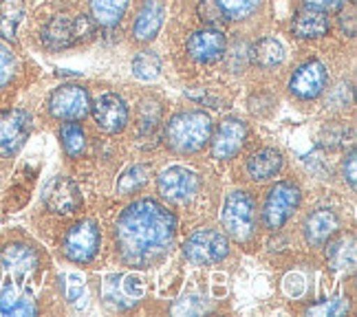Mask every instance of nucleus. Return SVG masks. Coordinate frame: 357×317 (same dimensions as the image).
<instances>
[{
  "label": "nucleus",
  "mask_w": 357,
  "mask_h": 317,
  "mask_svg": "<svg viewBox=\"0 0 357 317\" xmlns=\"http://www.w3.org/2000/svg\"><path fill=\"white\" fill-rule=\"evenodd\" d=\"M93 33L95 26L86 16H56L43 29V45L51 51H62L82 42V40H89Z\"/></svg>",
  "instance_id": "nucleus-6"
},
{
  "label": "nucleus",
  "mask_w": 357,
  "mask_h": 317,
  "mask_svg": "<svg viewBox=\"0 0 357 317\" xmlns=\"http://www.w3.org/2000/svg\"><path fill=\"white\" fill-rule=\"evenodd\" d=\"M300 205V187L280 181L267 192V199L263 205V223L267 229H280L287 220L291 218V214L298 210Z\"/></svg>",
  "instance_id": "nucleus-7"
},
{
  "label": "nucleus",
  "mask_w": 357,
  "mask_h": 317,
  "mask_svg": "<svg viewBox=\"0 0 357 317\" xmlns=\"http://www.w3.org/2000/svg\"><path fill=\"white\" fill-rule=\"evenodd\" d=\"M291 31L300 40L324 38L331 31V20H328L326 11L315 9V7H305L296 11V16L291 20Z\"/></svg>",
  "instance_id": "nucleus-19"
},
{
  "label": "nucleus",
  "mask_w": 357,
  "mask_h": 317,
  "mask_svg": "<svg viewBox=\"0 0 357 317\" xmlns=\"http://www.w3.org/2000/svg\"><path fill=\"white\" fill-rule=\"evenodd\" d=\"M38 307L31 291L20 280L11 278L0 284V315H36Z\"/></svg>",
  "instance_id": "nucleus-18"
},
{
  "label": "nucleus",
  "mask_w": 357,
  "mask_h": 317,
  "mask_svg": "<svg viewBox=\"0 0 357 317\" xmlns=\"http://www.w3.org/2000/svg\"><path fill=\"white\" fill-rule=\"evenodd\" d=\"M227 16V20H245L254 16L260 7V0H214Z\"/></svg>",
  "instance_id": "nucleus-28"
},
{
  "label": "nucleus",
  "mask_w": 357,
  "mask_h": 317,
  "mask_svg": "<svg viewBox=\"0 0 357 317\" xmlns=\"http://www.w3.org/2000/svg\"><path fill=\"white\" fill-rule=\"evenodd\" d=\"M100 247H102L100 225L91 218H84L66 231V236L62 240V254L64 258L71 260V263L89 265L95 260V256H98Z\"/></svg>",
  "instance_id": "nucleus-5"
},
{
  "label": "nucleus",
  "mask_w": 357,
  "mask_h": 317,
  "mask_svg": "<svg viewBox=\"0 0 357 317\" xmlns=\"http://www.w3.org/2000/svg\"><path fill=\"white\" fill-rule=\"evenodd\" d=\"M45 205L53 214H73L82 205L79 187L66 176H56L45 190Z\"/></svg>",
  "instance_id": "nucleus-16"
},
{
  "label": "nucleus",
  "mask_w": 357,
  "mask_h": 317,
  "mask_svg": "<svg viewBox=\"0 0 357 317\" xmlns=\"http://www.w3.org/2000/svg\"><path fill=\"white\" fill-rule=\"evenodd\" d=\"M163 16H166V9H163L161 0H146L132 24V38L137 42H150V40H155L159 29L163 26Z\"/></svg>",
  "instance_id": "nucleus-20"
},
{
  "label": "nucleus",
  "mask_w": 357,
  "mask_h": 317,
  "mask_svg": "<svg viewBox=\"0 0 357 317\" xmlns=\"http://www.w3.org/2000/svg\"><path fill=\"white\" fill-rule=\"evenodd\" d=\"M150 181V168L144 163H137L132 168H128L119 176L117 181V192L121 196H130V194H137V192H142Z\"/></svg>",
  "instance_id": "nucleus-25"
},
{
  "label": "nucleus",
  "mask_w": 357,
  "mask_h": 317,
  "mask_svg": "<svg viewBox=\"0 0 357 317\" xmlns=\"http://www.w3.org/2000/svg\"><path fill=\"white\" fill-rule=\"evenodd\" d=\"M307 7H315V9H322V11H331L337 9L347 3V0H305Z\"/></svg>",
  "instance_id": "nucleus-34"
},
{
  "label": "nucleus",
  "mask_w": 357,
  "mask_h": 317,
  "mask_svg": "<svg viewBox=\"0 0 357 317\" xmlns=\"http://www.w3.org/2000/svg\"><path fill=\"white\" fill-rule=\"evenodd\" d=\"M38 252L24 242H9L0 252V271L16 280H22L29 273H33L38 269Z\"/></svg>",
  "instance_id": "nucleus-15"
},
{
  "label": "nucleus",
  "mask_w": 357,
  "mask_h": 317,
  "mask_svg": "<svg viewBox=\"0 0 357 317\" xmlns=\"http://www.w3.org/2000/svg\"><path fill=\"white\" fill-rule=\"evenodd\" d=\"M342 172H344V181L355 190V185H357V157H355V150H351V153H349Z\"/></svg>",
  "instance_id": "nucleus-33"
},
{
  "label": "nucleus",
  "mask_w": 357,
  "mask_h": 317,
  "mask_svg": "<svg viewBox=\"0 0 357 317\" xmlns=\"http://www.w3.org/2000/svg\"><path fill=\"white\" fill-rule=\"evenodd\" d=\"M326 84H328L326 66L320 60H307L305 64H300L294 71V75L289 79V93L296 100L311 102V100L320 98Z\"/></svg>",
  "instance_id": "nucleus-11"
},
{
  "label": "nucleus",
  "mask_w": 357,
  "mask_h": 317,
  "mask_svg": "<svg viewBox=\"0 0 357 317\" xmlns=\"http://www.w3.org/2000/svg\"><path fill=\"white\" fill-rule=\"evenodd\" d=\"M227 53V51H225ZM247 58H250V49L247 47H241V42H236L231 47V51L227 53V62H229V68L234 73H243L245 71V64H247Z\"/></svg>",
  "instance_id": "nucleus-32"
},
{
  "label": "nucleus",
  "mask_w": 357,
  "mask_h": 317,
  "mask_svg": "<svg viewBox=\"0 0 357 317\" xmlns=\"http://www.w3.org/2000/svg\"><path fill=\"white\" fill-rule=\"evenodd\" d=\"M13 73H16V58L5 45H0V88L9 84Z\"/></svg>",
  "instance_id": "nucleus-31"
},
{
  "label": "nucleus",
  "mask_w": 357,
  "mask_h": 317,
  "mask_svg": "<svg viewBox=\"0 0 357 317\" xmlns=\"http://www.w3.org/2000/svg\"><path fill=\"white\" fill-rule=\"evenodd\" d=\"M176 238L174 214L153 199H139L115 223V247L123 265L148 269L163 260Z\"/></svg>",
  "instance_id": "nucleus-1"
},
{
  "label": "nucleus",
  "mask_w": 357,
  "mask_h": 317,
  "mask_svg": "<svg viewBox=\"0 0 357 317\" xmlns=\"http://www.w3.org/2000/svg\"><path fill=\"white\" fill-rule=\"evenodd\" d=\"M229 254V240L223 231L216 229H197L183 242V256L188 263L197 267H208L225 260Z\"/></svg>",
  "instance_id": "nucleus-4"
},
{
  "label": "nucleus",
  "mask_w": 357,
  "mask_h": 317,
  "mask_svg": "<svg viewBox=\"0 0 357 317\" xmlns=\"http://www.w3.org/2000/svg\"><path fill=\"white\" fill-rule=\"evenodd\" d=\"M212 132V119L205 110H183L166 123L163 141L176 155H195L210 144Z\"/></svg>",
  "instance_id": "nucleus-2"
},
{
  "label": "nucleus",
  "mask_w": 357,
  "mask_h": 317,
  "mask_svg": "<svg viewBox=\"0 0 357 317\" xmlns=\"http://www.w3.org/2000/svg\"><path fill=\"white\" fill-rule=\"evenodd\" d=\"M247 139V123L238 117H225L212 132V157L218 161L234 159Z\"/></svg>",
  "instance_id": "nucleus-13"
},
{
  "label": "nucleus",
  "mask_w": 357,
  "mask_h": 317,
  "mask_svg": "<svg viewBox=\"0 0 357 317\" xmlns=\"http://www.w3.org/2000/svg\"><path fill=\"white\" fill-rule=\"evenodd\" d=\"M221 223L227 236H231L236 242H247L256 231V205L250 192L234 190L227 194L223 212H221Z\"/></svg>",
  "instance_id": "nucleus-3"
},
{
  "label": "nucleus",
  "mask_w": 357,
  "mask_h": 317,
  "mask_svg": "<svg viewBox=\"0 0 357 317\" xmlns=\"http://www.w3.org/2000/svg\"><path fill=\"white\" fill-rule=\"evenodd\" d=\"M47 108L51 117H56V119L79 121L91 113L89 91L79 84H62L51 93Z\"/></svg>",
  "instance_id": "nucleus-8"
},
{
  "label": "nucleus",
  "mask_w": 357,
  "mask_h": 317,
  "mask_svg": "<svg viewBox=\"0 0 357 317\" xmlns=\"http://www.w3.org/2000/svg\"><path fill=\"white\" fill-rule=\"evenodd\" d=\"M31 132V115L22 108L0 110V157L18 155Z\"/></svg>",
  "instance_id": "nucleus-9"
},
{
  "label": "nucleus",
  "mask_w": 357,
  "mask_h": 317,
  "mask_svg": "<svg viewBox=\"0 0 357 317\" xmlns=\"http://www.w3.org/2000/svg\"><path fill=\"white\" fill-rule=\"evenodd\" d=\"M93 119L106 134H117L128 123V106L117 93H104L91 104Z\"/></svg>",
  "instance_id": "nucleus-12"
},
{
  "label": "nucleus",
  "mask_w": 357,
  "mask_h": 317,
  "mask_svg": "<svg viewBox=\"0 0 357 317\" xmlns=\"http://www.w3.org/2000/svg\"><path fill=\"white\" fill-rule=\"evenodd\" d=\"M132 73L135 77H139L144 82H153L161 73V60L155 51H142L137 53V58L132 60Z\"/></svg>",
  "instance_id": "nucleus-27"
},
{
  "label": "nucleus",
  "mask_w": 357,
  "mask_h": 317,
  "mask_svg": "<svg viewBox=\"0 0 357 317\" xmlns=\"http://www.w3.org/2000/svg\"><path fill=\"white\" fill-rule=\"evenodd\" d=\"M60 141H62L64 153L71 159H77V157H82V155L86 153V132H84V128H82L77 121L62 123Z\"/></svg>",
  "instance_id": "nucleus-24"
},
{
  "label": "nucleus",
  "mask_w": 357,
  "mask_h": 317,
  "mask_svg": "<svg viewBox=\"0 0 357 317\" xmlns=\"http://www.w3.org/2000/svg\"><path fill=\"white\" fill-rule=\"evenodd\" d=\"M185 51L190 55V60H195L197 64H214L225 55L227 38L221 29L205 26V29L195 31L190 36Z\"/></svg>",
  "instance_id": "nucleus-14"
},
{
  "label": "nucleus",
  "mask_w": 357,
  "mask_h": 317,
  "mask_svg": "<svg viewBox=\"0 0 357 317\" xmlns=\"http://www.w3.org/2000/svg\"><path fill=\"white\" fill-rule=\"evenodd\" d=\"M130 0H91V16L104 29H113L123 18Z\"/></svg>",
  "instance_id": "nucleus-22"
},
{
  "label": "nucleus",
  "mask_w": 357,
  "mask_h": 317,
  "mask_svg": "<svg viewBox=\"0 0 357 317\" xmlns=\"http://www.w3.org/2000/svg\"><path fill=\"white\" fill-rule=\"evenodd\" d=\"M250 60L258 68H273L282 64L284 60V47L278 42L276 38H263L258 40L254 47H250Z\"/></svg>",
  "instance_id": "nucleus-23"
},
{
  "label": "nucleus",
  "mask_w": 357,
  "mask_h": 317,
  "mask_svg": "<svg viewBox=\"0 0 357 317\" xmlns=\"http://www.w3.org/2000/svg\"><path fill=\"white\" fill-rule=\"evenodd\" d=\"M326 258L331 260V265L335 269H353L355 265V242L353 238H340L335 242L328 245Z\"/></svg>",
  "instance_id": "nucleus-26"
},
{
  "label": "nucleus",
  "mask_w": 357,
  "mask_h": 317,
  "mask_svg": "<svg viewBox=\"0 0 357 317\" xmlns=\"http://www.w3.org/2000/svg\"><path fill=\"white\" fill-rule=\"evenodd\" d=\"M157 187H159V194L166 201L183 205L197 196L201 181L197 172L183 168V165H172V168H166L161 172Z\"/></svg>",
  "instance_id": "nucleus-10"
},
{
  "label": "nucleus",
  "mask_w": 357,
  "mask_h": 317,
  "mask_svg": "<svg viewBox=\"0 0 357 317\" xmlns=\"http://www.w3.org/2000/svg\"><path fill=\"white\" fill-rule=\"evenodd\" d=\"M349 300L344 297H333V300H326L322 304H315L307 309V315H322V317H335V315H344L349 313Z\"/></svg>",
  "instance_id": "nucleus-30"
},
{
  "label": "nucleus",
  "mask_w": 357,
  "mask_h": 317,
  "mask_svg": "<svg viewBox=\"0 0 357 317\" xmlns=\"http://www.w3.org/2000/svg\"><path fill=\"white\" fill-rule=\"evenodd\" d=\"M197 13H199V20L210 26V29H221L225 31V24H227V16L221 11L214 0H201L199 7H197Z\"/></svg>",
  "instance_id": "nucleus-29"
},
{
  "label": "nucleus",
  "mask_w": 357,
  "mask_h": 317,
  "mask_svg": "<svg viewBox=\"0 0 357 317\" xmlns=\"http://www.w3.org/2000/svg\"><path fill=\"white\" fill-rule=\"evenodd\" d=\"M337 231H340V216L328 208L311 212L305 218V223H302V233H305V240L311 247L326 245Z\"/></svg>",
  "instance_id": "nucleus-17"
},
{
  "label": "nucleus",
  "mask_w": 357,
  "mask_h": 317,
  "mask_svg": "<svg viewBox=\"0 0 357 317\" xmlns=\"http://www.w3.org/2000/svg\"><path fill=\"white\" fill-rule=\"evenodd\" d=\"M282 163L284 159L276 148H263L247 159V174L254 181H269L282 170Z\"/></svg>",
  "instance_id": "nucleus-21"
}]
</instances>
